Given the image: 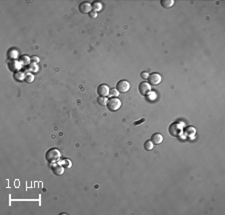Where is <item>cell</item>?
<instances>
[{"mask_svg":"<svg viewBox=\"0 0 225 215\" xmlns=\"http://www.w3.org/2000/svg\"><path fill=\"white\" fill-rule=\"evenodd\" d=\"M109 94L112 96V97H117L119 92L117 91V89H111V90L109 91Z\"/></svg>","mask_w":225,"mask_h":215,"instance_id":"obj_18","label":"cell"},{"mask_svg":"<svg viewBox=\"0 0 225 215\" xmlns=\"http://www.w3.org/2000/svg\"><path fill=\"white\" fill-rule=\"evenodd\" d=\"M145 121V119H141V120H139V121H136V122H134V125H139L140 123H142V122H144Z\"/></svg>","mask_w":225,"mask_h":215,"instance_id":"obj_22","label":"cell"},{"mask_svg":"<svg viewBox=\"0 0 225 215\" xmlns=\"http://www.w3.org/2000/svg\"><path fill=\"white\" fill-rule=\"evenodd\" d=\"M148 76H149V75H148V74H147L146 72H142V73H141V77H142L143 79H146V78H148Z\"/></svg>","mask_w":225,"mask_h":215,"instance_id":"obj_21","label":"cell"},{"mask_svg":"<svg viewBox=\"0 0 225 215\" xmlns=\"http://www.w3.org/2000/svg\"><path fill=\"white\" fill-rule=\"evenodd\" d=\"M109 88L106 84H100L98 87H97V93L100 96H103V97H106L109 94Z\"/></svg>","mask_w":225,"mask_h":215,"instance_id":"obj_6","label":"cell"},{"mask_svg":"<svg viewBox=\"0 0 225 215\" xmlns=\"http://www.w3.org/2000/svg\"><path fill=\"white\" fill-rule=\"evenodd\" d=\"M168 131L169 133L172 135V136H174V137H177L180 135V133H181V128H180V125L178 124V123H172L170 126H169V128H168Z\"/></svg>","mask_w":225,"mask_h":215,"instance_id":"obj_5","label":"cell"},{"mask_svg":"<svg viewBox=\"0 0 225 215\" xmlns=\"http://www.w3.org/2000/svg\"><path fill=\"white\" fill-rule=\"evenodd\" d=\"M15 79L18 80V81H22V80L25 79V75H24L21 71L16 72V73H15Z\"/></svg>","mask_w":225,"mask_h":215,"instance_id":"obj_14","label":"cell"},{"mask_svg":"<svg viewBox=\"0 0 225 215\" xmlns=\"http://www.w3.org/2000/svg\"><path fill=\"white\" fill-rule=\"evenodd\" d=\"M91 6H92V8H93V11H95V12H98L99 10H101V8H102L100 2H94Z\"/></svg>","mask_w":225,"mask_h":215,"instance_id":"obj_15","label":"cell"},{"mask_svg":"<svg viewBox=\"0 0 225 215\" xmlns=\"http://www.w3.org/2000/svg\"><path fill=\"white\" fill-rule=\"evenodd\" d=\"M161 80H162V77L160 74L158 73H152L148 76V81H149V84L153 85V86H156L158 84L161 83Z\"/></svg>","mask_w":225,"mask_h":215,"instance_id":"obj_4","label":"cell"},{"mask_svg":"<svg viewBox=\"0 0 225 215\" xmlns=\"http://www.w3.org/2000/svg\"><path fill=\"white\" fill-rule=\"evenodd\" d=\"M151 141L153 142V144H160L162 143V141H163V136L161 135V134H159V133H154L153 135H152V137H151Z\"/></svg>","mask_w":225,"mask_h":215,"instance_id":"obj_10","label":"cell"},{"mask_svg":"<svg viewBox=\"0 0 225 215\" xmlns=\"http://www.w3.org/2000/svg\"><path fill=\"white\" fill-rule=\"evenodd\" d=\"M38 61H39V58H38V57H36V56L32 57V62H34V63H37Z\"/></svg>","mask_w":225,"mask_h":215,"instance_id":"obj_23","label":"cell"},{"mask_svg":"<svg viewBox=\"0 0 225 215\" xmlns=\"http://www.w3.org/2000/svg\"><path fill=\"white\" fill-rule=\"evenodd\" d=\"M51 170H52V172L55 174V175H62L63 173H64V167L61 165V164H53L52 166H51Z\"/></svg>","mask_w":225,"mask_h":215,"instance_id":"obj_8","label":"cell"},{"mask_svg":"<svg viewBox=\"0 0 225 215\" xmlns=\"http://www.w3.org/2000/svg\"><path fill=\"white\" fill-rule=\"evenodd\" d=\"M89 16H90V18H92V19H94V18H96L97 17V12H95V11H91L90 13H89Z\"/></svg>","mask_w":225,"mask_h":215,"instance_id":"obj_19","label":"cell"},{"mask_svg":"<svg viewBox=\"0 0 225 215\" xmlns=\"http://www.w3.org/2000/svg\"><path fill=\"white\" fill-rule=\"evenodd\" d=\"M60 159V151L57 148H51L46 152V160L50 163H54Z\"/></svg>","mask_w":225,"mask_h":215,"instance_id":"obj_1","label":"cell"},{"mask_svg":"<svg viewBox=\"0 0 225 215\" xmlns=\"http://www.w3.org/2000/svg\"><path fill=\"white\" fill-rule=\"evenodd\" d=\"M60 164H61L62 166L64 165V166H65V168H70V167H71V162H70L69 160H67V159H66V160H63V161H62Z\"/></svg>","mask_w":225,"mask_h":215,"instance_id":"obj_17","label":"cell"},{"mask_svg":"<svg viewBox=\"0 0 225 215\" xmlns=\"http://www.w3.org/2000/svg\"><path fill=\"white\" fill-rule=\"evenodd\" d=\"M91 4L89 2H82L80 5H79V11L83 13V14H87V13H90L91 12Z\"/></svg>","mask_w":225,"mask_h":215,"instance_id":"obj_7","label":"cell"},{"mask_svg":"<svg viewBox=\"0 0 225 215\" xmlns=\"http://www.w3.org/2000/svg\"><path fill=\"white\" fill-rule=\"evenodd\" d=\"M144 148H145L146 150H148V151L152 150V149H153V142H152L151 140L146 141V142L144 143Z\"/></svg>","mask_w":225,"mask_h":215,"instance_id":"obj_13","label":"cell"},{"mask_svg":"<svg viewBox=\"0 0 225 215\" xmlns=\"http://www.w3.org/2000/svg\"><path fill=\"white\" fill-rule=\"evenodd\" d=\"M139 92L142 94V95H147L149 92H150V85L146 82H142V83L139 84Z\"/></svg>","mask_w":225,"mask_h":215,"instance_id":"obj_9","label":"cell"},{"mask_svg":"<svg viewBox=\"0 0 225 215\" xmlns=\"http://www.w3.org/2000/svg\"><path fill=\"white\" fill-rule=\"evenodd\" d=\"M107 107L110 111H117L121 107V101L116 97H112L111 99H108Z\"/></svg>","mask_w":225,"mask_h":215,"instance_id":"obj_2","label":"cell"},{"mask_svg":"<svg viewBox=\"0 0 225 215\" xmlns=\"http://www.w3.org/2000/svg\"><path fill=\"white\" fill-rule=\"evenodd\" d=\"M160 3L164 8H170L174 4V1L173 0H161Z\"/></svg>","mask_w":225,"mask_h":215,"instance_id":"obj_11","label":"cell"},{"mask_svg":"<svg viewBox=\"0 0 225 215\" xmlns=\"http://www.w3.org/2000/svg\"><path fill=\"white\" fill-rule=\"evenodd\" d=\"M97 102H98L100 105L105 106V105H107V103H108V99H107L106 97L100 96V97H98V98H97Z\"/></svg>","mask_w":225,"mask_h":215,"instance_id":"obj_12","label":"cell"},{"mask_svg":"<svg viewBox=\"0 0 225 215\" xmlns=\"http://www.w3.org/2000/svg\"><path fill=\"white\" fill-rule=\"evenodd\" d=\"M21 60H22V62H23V63H25V64H27V63L29 62V61H28V57H27V56H22V57H21Z\"/></svg>","mask_w":225,"mask_h":215,"instance_id":"obj_20","label":"cell"},{"mask_svg":"<svg viewBox=\"0 0 225 215\" xmlns=\"http://www.w3.org/2000/svg\"><path fill=\"white\" fill-rule=\"evenodd\" d=\"M25 82L26 83H31V82H33V80H34V76H33V74H26L25 75Z\"/></svg>","mask_w":225,"mask_h":215,"instance_id":"obj_16","label":"cell"},{"mask_svg":"<svg viewBox=\"0 0 225 215\" xmlns=\"http://www.w3.org/2000/svg\"><path fill=\"white\" fill-rule=\"evenodd\" d=\"M130 88V84L126 80H121L116 85V89L119 93H126Z\"/></svg>","mask_w":225,"mask_h":215,"instance_id":"obj_3","label":"cell"}]
</instances>
